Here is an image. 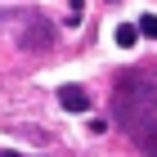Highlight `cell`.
Instances as JSON below:
<instances>
[{
    "instance_id": "obj_3",
    "label": "cell",
    "mask_w": 157,
    "mask_h": 157,
    "mask_svg": "<svg viewBox=\"0 0 157 157\" xmlns=\"http://www.w3.org/2000/svg\"><path fill=\"white\" fill-rule=\"evenodd\" d=\"M130 139L144 148L148 157H157V117H148V121H139V126H130Z\"/></svg>"
},
{
    "instance_id": "obj_1",
    "label": "cell",
    "mask_w": 157,
    "mask_h": 157,
    "mask_svg": "<svg viewBox=\"0 0 157 157\" xmlns=\"http://www.w3.org/2000/svg\"><path fill=\"white\" fill-rule=\"evenodd\" d=\"M117 117L126 121V130L130 126H139V121H148V117H157V76H121V85H117Z\"/></svg>"
},
{
    "instance_id": "obj_7",
    "label": "cell",
    "mask_w": 157,
    "mask_h": 157,
    "mask_svg": "<svg viewBox=\"0 0 157 157\" xmlns=\"http://www.w3.org/2000/svg\"><path fill=\"white\" fill-rule=\"evenodd\" d=\"M81 9H85V0H72V13H67V27L81 23Z\"/></svg>"
},
{
    "instance_id": "obj_6",
    "label": "cell",
    "mask_w": 157,
    "mask_h": 157,
    "mask_svg": "<svg viewBox=\"0 0 157 157\" xmlns=\"http://www.w3.org/2000/svg\"><path fill=\"white\" fill-rule=\"evenodd\" d=\"M139 36L157 40V13H144V18H139Z\"/></svg>"
},
{
    "instance_id": "obj_5",
    "label": "cell",
    "mask_w": 157,
    "mask_h": 157,
    "mask_svg": "<svg viewBox=\"0 0 157 157\" xmlns=\"http://www.w3.org/2000/svg\"><path fill=\"white\" fill-rule=\"evenodd\" d=\"M135 40H139V27H135V23H121V27H117V45H121V49H130Z\"/></svg>"
},
{
    "instance_id": "obj_2",
    "label": "cell",
    "mask_w": 157,
    "mask_h": 157,
    "mask_svg": "<svg viewBox=\"0 0 157 157\" xmlns=\"http://www.w3.org/2000/svg\"><path fill=\"white\" fill-rule=\"evenodd\" d=\"M54 23H49L45 13H27V23H23V32H18V45L23 49H32V54H45V49H54Z\"/></svg>"
},
{
    "instance_id": "obj_8",
    "label": "cell",
    "mask_w": 157,
    "mask_h": 157,
    "mask_svg": "<svg viewBox=\"0 0 157 157\" xmlns=\"http://www.w3.org/2000/svg\"><path fill=\"white\" fill-rule=\"evenodd\" d=\"M0 157H23V153H9V148H5V153H0Z\"/></svg>"
},
{
    "instance_id": "obj_4",
    "label": "cell",
    "mask_w": 157,
    "mask_h": 157,
    "mask_svg": "<svg viewBox=\"0 0 157 157\" xmlns=\"http://www.w3.org/2000/svg\"><path fill=\"white\" fill-rule=\"evenodd\" d=\"M59 103L67 112H90V94H85L81 85H63V90H59Z\"/></svg>"
}]
</instances>
